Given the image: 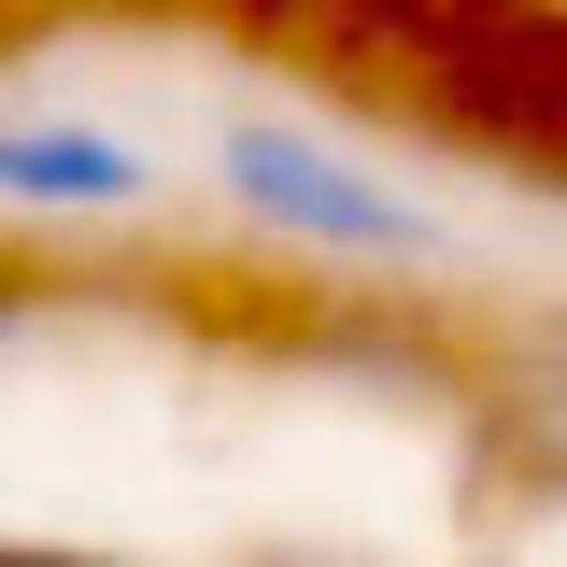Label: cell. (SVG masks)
<instances>
[{
  "mask_svg": "<svg viewBox=\"0 0 567 567\" xmlns=\"http://www.w3.org/2000/svg\"><path fill=\"white\" fill-rule=\"evenodd\" d=\"M213 185L256 213L270 241L341 256V270H440V256H454V227H440L398 171L341 156L327 128H298V114H227V128H213Z\"/></svg>",
  "mask_w": 567,
  "mask_h": 567,
  "instance_id": "1",
  "label": "cell"
},
{
  "mask_svg": "<svg viewBox=\"0 0 567 567\" xmlns=\"http://www.w3.org/2000/svg\"><path fill=\"white\" fill-rule=\"evenodd\" d=\"M0 213H43V227L156 213V156L100 114H0Z\"/></svg>",
  "mask_w": 567,
  "mask_h": 567,
  "instance_id": "2",
  "label": "cell"
},
{
  "mask_svg": "<svg viewBox=\"0 0 567 567\" xmlns=\"http://www.w3.org/2000/svg\"><path fill=\"white\" fill-rule=\"evenodd\" d=\"M0 567H114V554H85V539H0Z\"/></svg>",
  "mask_w": 567,
  "mask_h": 567,
  "instance_id": "4",
  "label": "cell"
},
{
  "mask_svg": "<svg viewBox=\"0 0 567 567\" xmlns=\"http://www.w3.org/2000/svg\"><path fill=\"white\" fill-rule=\"evenodd\" d=\"M483 440H496V468H511V496H567V327H539V341L496 354Z\"/></svg>",
  "mask_w": 567,
  "mask_h": 567,
  "instance_id": "3",
  "label": "cell"
}]
</instances>
